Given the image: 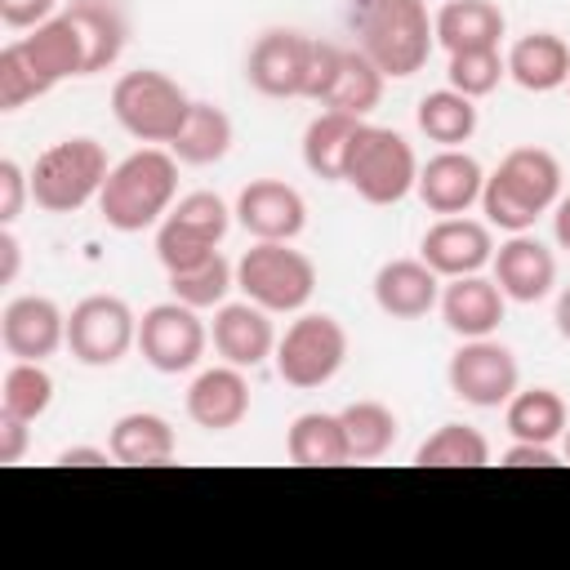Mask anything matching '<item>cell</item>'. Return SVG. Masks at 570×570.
I'll use <instances>...</instances> for the list:
<instances>
[{
	"label": "cell",
	"mask_w": 570,
	"mask_h": 570,
	"mask_svg": "<svg viewBox=\"0 0 570 570\" xmlns=\"http://www.w3.org/2000/svg\"><path fill=\"white\" fill-rule=\"evenodd\" d=\"M178 196V156L169 147H142L111 165L102 191H98V214L116 232H142L160 227V218L174 209Z\"/></svg>",
	"instance_id": "cell-1"
},
{
	"label": "cell",
	"mask_w": 570,
	"mask_h": 570,
	"mask_svg": "<svg viewBox=\"0 0 570 570\" xmlns=\"http://www.w3.org/2000/svg\"><path fill=\"white\" fill-rule=\"evenodd\" d=\"M557 200H561V165L548 147H512L481 191L485 223L508 236L530 232L539 214H548Z\"/></svg>",
	"instance_id": "cell-2"
},
{
	"label": "cell",
	"mask_w": 570,
	"mask_h": 570,
	"mask_svg": "<svg viewBox=\"0 0 570 570\" xmlns=\"http://www.w3.org/2000/svg\"><path fill=\"white\" fill-rule=\"evenodd\" d=\"M432 45L436 31L423 0H365L356 18V49H365L383 76L392 80L414 76L428 62Z\"/></svg>",
	"instance_id": "cell-3"
},
{
	"label": "cell",
	"mask_w": 570,
	"mask_h": 570,
	"mask_svg": "<svg viewBox=\"0 0 570 570\" xmlns=\"http://www.w3.org/2000/svg\"><path fill=\"white\" fill-rule=\"evenodd\" d=\"M107 174H111V165H107V147L98 138H85V134L62 138L36 156L31 200L45 214H76L89 200H98Z\"/></svg>",
	"instance_id": "cell-4"
},
{
	"label": "cell",
	"mask_w": 570,
	"mask_h": 570,
	"mask_svg": "<svg viewBox=\"0 0 570 570\" xmlns=\"http://www.w3.org/2000/svg\"><path fill=\"white\" fill-rule=\"evenodd\" d=\"M191 102L196 98H187V89L156 67L125 71L111 85V116L120 120L125 134H134L138 142H151V147H169L178 138Z\"/></svg>",
	"instance_id": "cell-5"
},
{
	"label": "cell",
	"mask_w": 570,
	"mask_h": 570,
	"mask_svg": "<svg viewBox=\"0 0 570 570\" xmlns=\"http://www.w3.org/2000/svg\"><path fill=\"white\" fill-rule=\"evenodd\" d=\"M343 183L365 205H396L419 183V156H414V147L396 129L361 125L356 138H352V147H347Z\"/></svg>",
	"instance_id": "cell-6"
},
{
	"label": "cell",
	"mask_w": 570,
	"mask_h": 570,
	"mask_svg": "<svg viewBox=\"0 0 570 570\" xmlns=\"http://www.w3.org/2000/svg\"><path fill=\"white\" fill-rule=\"evenodd\" d=\"M236 289L267 312H303L316 294V263L289 240H254L236 263Z\"/></svg>",
	"instance_id": "cell-7"
},
{
	"label": "cell",
	"mask_w": 570,
	"mask_h": 570,
	"mask_svg": "<svg viewBox=\"0 0 570 570\" xmlns=\"http://www.w3.org/2000/svg\"><path fill=\"white\" fill-rule=\"evenodd\" d=\"M232 214L236 209H227V200L214 196V191L178 196V205L156 227V258H160V267L165 272H187L200 258H209L223 245V236L232 227Z\"/></svg>",
	"instance_id": "cell-8"
},
{
	"label": "cell",
	"mask_w": 570,
	"mask_h": 570,
	"mask_svg": "<svg viewBox=\"0 0 570 570\" xmlns=\"http://www.w3.org/2000/svg\"><path fill=\"white\" fill-rule=\"evenodd\" d=\"M347 361V330L330 312H298V321L276 338V374L289 387H325Z\"/></svg>",
	"instance_id": "cell-9"
},
{
	"label": "cell",
	"mask_w": 570,
	"mask_h": 570,
	"mask_svg": "<svg viewBox=\"0 0 570 570\" xmlns=\"http://www.w3.org/2000/svg\"><path fill=\"white\" fill-rule=\"evenodd\" d=\"M138 347V316L116 294H89L67 312V352L80 365L107 370Z\"/></svg>",
	"instance_id": "cell-10"
},
{
	"label": "cell",
	"mask_w": 570,
	"mask_h": 570,
	"mask_svg": "<svg viewBox=\"0 0 570 570\" xmlns=\"http://www.w3.org/2000/svg\"><path fill=\"white\" fill-rule=\"evenodd\" d=\"M209 343V325L196 307L169 298L138 316V352L156 374H187Z\"/></svg>",
	"instance_id": "cell-11"
},
{
	"label": "cell",
	"mask_w": 570,
	"mask_h": 570,
	"mask_svg": "<svg viewBox=\"0 0 570 570\" xmlns=\"http://www.w3.org/2000/svg\"><path fill=\"white\" fill-rule=\"evenodd\" d=\"M445 379H450V392L476 410H499L521 387L517 356L499 338H463V347L445 365Z\"/></svg>",
	"instance_id": "cell-12"
},
{
	"label": "cell",
	"mask_w": 570,
	"mask_h": 570,
	"mask_svg": "<svg viewBox=\"0 0 570 570\" xmlns=\"http://www.w3.org/2000/svg\"><path fill=\"white\" fill-rule=\"evenodd\" d=\"M307 58H312V36H303L294 27H272L254 40V49L245 58V80L263 98H303Z\"/></svg>",
	"instance_id": "cell-13"
},
{
	"label": "cell",
	"mask_w": 570,
	"mask_h": 570,
	"mask_svg": "<svg viewBox=\"0 0 570 570\" xmlns=\"http://www.w3.org/2000/svg\"><path fill=\"white\" fill-rule=\"evenodd\" d=\"M419 258H423L441 281L476 276V272H481V267H490V258H494L490 223H476V218H463V214L436 218V223L423 232Z\"/></svg>",
	"instance_id": "cell-14"
},
{
	"label": "cell",
	"mask_w": 570,
	"mask_h": 570,
	"mask_svg": "<svg viewBox=\"0 0 570 570\" xmlns=\"http://www.w3.org/2000/svg\"><path fill=\"white\" fill-rule=\"evenodd\" d=\"M0 343L13 361H49L67 347V312L45 294H18L0 316Z\"/></svg>",
	"instance_id": "cell-15"
},
{
	"label": "cell",
	"mask_w": 570,
	"mask_h": 570,
	"mask_svg": "<svg viewBox=\"0 0 570 570\" xmlns=\"http://www.w3.org/2000/svg\"><path fill=\"white\" fill-rule=\"evenodd\" d=\"M419 200L450 218V214H468L472 205H481V191H485V174L476 165V156H468L463 147H441L436 156H428L419 165V183H414Z\"/></svg>",
	"instance_id": "cell-16"
},
{
	"label": "cell",
	"mask_w": 570,
	"mask_h": 570,
	"mask_svg": "<svg viewBox=\"0 0 570 570\" xmlns=\"http://www.w3.org/2000/svg\"><path fill=\"white\" fill-rule=\"evenodd\" d=\"M236 223L254 240H294L307 227V200L281 178H254L236 196Z\"/></svg>",
	"instance_id": "cell-17"
},
{
	"label": "cell",
	"mask_w": 570,
	"mask_h": 570,
	"mask_svg": "<svg viewBox=\"0 0 570 570\" xmlns=\"http://www.w3.org/2000/svg\"><path fill=\"white\" fill-rule=\"evenodd\" d=\"M209 338H214V352H218L227 365H240V370H254V365H263L267 356H276V325H272V312L258 307V303H249V298L214 307Z\"/></svg>",
	"instance_id": "cell-18"
},
{
	"label": "cell",
	"mask_w": 570,
	"mask_h": 570,
	"mask_svg": "<svg viewBox=\"0 0 570 570\" xmlns=\"http://www.w3.org/2000/svg\"><path fill=\"white\" fill-rule=\"evenodd\" d=\"M490 267H494L499 289H503L512 303H539V298H548L552 285H557V258H552V249H548L539 236H530V232L508 236V240L494 249Z\"/></svg>",
	"instance_id": "cell-19"
},
{
	"label": "cell",
	"mask_w": 570,
	"mask_h": 570,
	"mask_svg": "<svg viewBox=\"0 0 570 570\" xmlns=\"http://www.w3.org/2000/svg\"><path fill=\"white\" fill-rule=\"evenodd\" d=\"M249 414V379L240 365H214L200 370L187 387V419L205 432H232Z\"/></svg>",
	"instance_id": "cell-20"
},
{
	"label": "cell",
	"mask_w": 570,
	"mask_h": 570,
	"mask_svg": "<svg viewBox=\"0 0 570 570\" xmlns=\"http://www.w3.org/2000/svg\"><path fill=\"white\" fill-rule=\"evenodd\" d=\"M441 321L450 334L459 338H490L503 321V307H508V294L499 289L494 276H454L445 281L441 289Z\"/></svg>",
	"instance_id": "cell-21"
},
{
	"label": "cell",
	"mask_w": 570,
	"mask_h": 570,
	"mask_svg": "<svg viewBox=\"0 0 570 570\" xmlns=\"http://www.w3.org/2000/svg\"><path fill=\"white\" fill-rule=\"evenodd\" d=\"M374 303L392 321H419L441 303V276L423 258H392L374 272Z\"/></svg>",
	"instance_id": "cell-22"
},
{
	"label": "cell",
	"mask_w": 570,
	"mask_h": 570,
	"mask_svg": "<svg viewBox=\"0 0 570 570\" xmlns=\"http://www.w3.org/2000/svg\"><path fill=\"white\" fill-rule=\"evenodd\" d=\"M107 450L120 468H160L178 454V432L165 414L151 410H129L111 423L107 432Z\"/></svg>",
	"instance_id": "cell-23"
},
{
	"label": "cell",
	"mask_w": 570,
	"mask_h": 570,
	"mask_svg": "<svg viewBox=\"0 0 570 570\" xmlns=\"http://www.w3.org/2000/svg\"><path fill=\"white\" fill-rule=\"evenodd\" d=\"M22 53L31 58V67L40 71V80L53 89L71 76H85V40H80V27L67 18V13H53L49 22L31 27L27 36H18Z\"/></svg>",
	"instance_id": "cell-24"
},
{
	"label": "cell",
	"mask_w": 570,
	"mask_h": 570,
	"mask_svg": "<svg viewBox=\"0 0 570 570\" xmlns=\"http://www.w3.org/2000/svg\"><path fill=\"white\" fill-rule=\"evenodd\" d=\"M432 31L445 53H463V49H499L508 22L494 0H445L441 13L432 18Z\"/></svg>",
	"instance_id": "cell-25"
},
{
	"label": "cell",
	"mask_w": 570,
	"mask_h": 570,
	"mask_svg": "<svg viewBox=\"0 0 570 570\" xmlns=\"http://www.w3.org/2000/svg\"><path fill=\"white\" fill-rule=\"evenodd\" d=\"M508 76L530 94H552L570 80V45L557 31H530L508 49Z\"/></svg>",
	"instance_id": "cell-26"
},
{
	"label": "cell",
	"mask_w": 570,
	"mask_h": 570,
	"mask_svg": "<svg viewBox=\"0 0 570 570\" xmlns=\"http://www.w3.org/2000/svg\"><path fill=\"white\" fill-rule=\"evenodd\" d=\"M361 125H365L361 116L321 107V116H312L307 129H303V165H307L316 178H325V183H343L347 147H352V138H356Z\"/></svg>",
	"instance_id": "cell-27"
},
{
	"label": "cell",
	"mask_w": 570,
	"mask_h": 570,
	"mask_svg": "<svg viewBox=\"0 0 570 570\" xmlns=\"http://www.w3.org/2000/svg\"><path fill=\"white\" fill-rule=\"evenodd\" d=\"M285 454L298 468H338V463H352L343 419L338 414H325V410L298 414L289 423V432H285Z\"/></svg>",
	"instance_id": "cell-28"
},
{
	"label": "cell",
	"mask_w": 570,
	"mask_h": 570,
	"mask_svg": "<svg viewBox=\"0 0 570 570\" xmlns=\"http://www.w3.org/2000/svg\"><path fill=\"white\" fill-rule=\"evenodd\" d=\"M67 18L80 27V40H85V76L107 71V67L120 58L125 36H129L125 13H120L111 0H76V4L67 9Z\"/></svg>",
	"instance_id": "cell-29"
},
{
	"label": "cell",
	"mask_w": 570,
	"mask_h": 570,
	"mask_svg": "<svg viewBox=\"0 0 570 570\" xmlns=\"http://www.w3.org/2000/svg\"><path fill=\"white\" fill-rule=\"evenodd\" d=\"M169 151L178 156V165H214L232 151V116L218 102H191L178 138L169 142Z\"/></svg>",
	"instance_id": "cell-30"
},
{
	"label": "cell",
	"mask_w": 570,
	"mask_h": 570,
	"mask_svg": "<svg viewBox=\"0 0 570 570\" xmlns=\"http://www.w3.org/2000/svg\"><path fill=\"white\" fill-rule=\"evenodd\" d=\"M503 423L512 432V441H543L552 445L570 414H566V401L552 392V387H517L512 401L503 405Z\"/></svg>",
	"instance_id": "cell-31"
},
{
	"label": "cell",
	"mask_w": 570,
	"mask_h": 570,
	"mask_svg": "<svg viewBox=\"0 0 570 570\" xmlns=\"http://www.w3.org/2000/svg\"><path fill=\"white\" fill-rule=\"evenodd\" d=\"M338 419H343L347 450H352L356 463L383 459V454L396 445V436H401V419H396L392 405H383V401H352V405L338 410Z\"/></svg>",
	"instance_id": "cell-32"
},
{
	"label": "cell",
	"mask_w": 570,
	"mask_h": 570,
	"mask_svg": "<svg viewBox=\"0 0 570 570\" xmlns=\"http://www.w3.org/2000/svg\"><path fill=\"white\" fill-rule=\"evenodd\" d=\"M383 80L387 76L370 62L365 49H343V67H338V76H334V85H330V94H325L321 107L347 111V116H361L365 120L379 107V98H383Z\"/></svg>",
	"instance_id": "cell-33"
},
{
	"label": "cell",
	"mask_w": 570,
	"mask_h": 570,
	"mask_svg": "<svg viewBox=\"0 0 570 570\" xmlns=\"http://www.w3.org/2000/svg\"><path fill=\"white\" fill-rule=\"evenodd\" d=\"M419 129L441 147H463L476 134V98L459 89H432L419 102Z\"/></svg>",
	"instance_id": "cell-34"
},
{
	"label": "cell",
	"mask_w": 570,
	"mask_h": 570,
	"mask_svg": "<svg viewBox=\"0 0 570 570\" xmlns=\"http://www.w3.org/2000/svg\"><path fill=\"white\" fill-rule=\"evenodd\" d=\"M169 289H174L178 303H187V307H196V312H205V307H223L227 294L236 289V263H227V258L214 249V254L200 258L196 267H187V272H169Z\"/></svg>",
	"instance_id": "cell-35"
},
{
	"label": "cell",
	"mask_w": 570,
	"mask_h": 570,
	"mask_svg": "<svg viewBox=\"0 0 570 570\" xmlns=\"http://www.w3.org/2000/svg\"><path fill=\"white\" fill-rule=\"evenodd\" d=\"M419 468H485L490 441L468 423H441L414 454Z\"/></svg>",
	"instance_id": "cell-36"
},
{
	"label": "cell",
	"mask_w": 570,
	"mask_h": 570,
	"mask_svg": "<svg viewBox=\"0 0 570 570\" xmlns=\"http://www.w3.org/2000/svg\"><path fill=\"white\" fill-rule=\"evenodd\" d=\"M49 405H53V374L45 370V361H13L0 383V410L36 423Z\"/></svg>",
	"instance_id": "cell-37"
},
{
	"label": "cell",
	"mask_w": 570,
	"mask_h": 570,
	"mask_svg": "<svg viewBox=\"0 0 570 570\" xmlns=\"http://www.w3.org/2000/svg\"><path fill=\"white\" fill-rule=\"evenodd\" d=\"M503 76H508V58L499 49H463V53H450V67H445L450 89H459L468 98L494 94Z\"/></svg>",
	"instance_id": "cell-38"
},
{
	"label": "cell",
	"mask_w": 570,
	"mask_h": 570,
	"mask_svg": "<svg viewBox=\"0 0 570 570\" xmlns=\"http://www.w3.org/2000/svg\"><path fill=\"white\" fill-rule=\"evenodd\" d=\"M45 94H49V85L40 80V71L22 53V45L9 40L0 49V111H18V107H27L31 98H45Z\"/></svg>",
	"instance_id": "cell-39"
},
{
	"label": "cell",
	"mask_w": 570,
	"mask_h": 570,
	"mask_svg": "<svg viewBox=\"0 0 570 570\" xmlns=\"http://www.w3.org/2000/svg\"><path fill=\"white\" fill-rule=\"evenodd\" d=\"M343 67V45H330V40H312V58H307V80H303V98L312 102H325L334 76Z\"/></svg>",
	"instance_id": "cell-40"
},
{
	"label": "cell",
	"mask_w": 570,
	"mask_h": 570,
	"mask_svg": "<svg viewBox=\"0 0 570 570\" xmlns=\"http://www.w3.org/2000/svg\"><path fill=\"white\" fill-rule=\"evenodd\" d=\"M27 200H31V169L4 156L0 160V227H13Z\"/></svg>",
	"instance_id": "cell-41"
},
{
	"label": "cell",
	"mask_w": 570,
	"mask_h": 570,
	"mask_svg": "<svg viewBox=\"0 0 570 570\" xmlns=\"http://www.w3.org/2000/svg\"><path fill=\"white\" fill-rule=\"evenodd\" d=\"M53 4L58 0H0V18L13 31H31V27H40V22L53 18Z\"/></svg>",
	"instance_id": "cell-42"
},
{
	"label": "cell",
	"mask_w": 570,
	"mask_h": 570,
	"mask_svg": "<svg viewBox=\"0 0 570 570\" xmlns=\"http://www.w3.org/2000/svg\"><path fill=\"white\" fill-rule=\"evenodd\" d=\"M31 445V423L0 410V463H18Z\"/></svg>",
	"instance_id": "cell-43"
},
{
	"label": "cell",
	"mask_w": 570,
	"mask_h": 570,
	"mask_svg": "<svg viewBox=\"0 0 570 570\" xmlns=\"http://www.w3.org/2000/svg\"><path fill=\"white\" fill-rule=\"evenodd\" d=\"M557 450L543 441H512L503 450V468H557Z\"/></svg>",
	"instance_id": "cell-44"
},
{
	"label": "cell",
	"mask_w": 570,
	"mask_h": 570,
	"mask_svg": "<svg viewBox=\"0 0 570 570\" xmlns=\"http://www.w3.org/2000/svg\"><path fill=\"white\" fill-rule=\"evenodd\" d=\"M22 267V245L13 236V227H0V285H13Z\"/></svg>",
	"instance_id": "cell-45"
},
{
	"label": "cell",
	"mask_w": 570,
	"mask_h": 570,
	"mask_svg": "<svg viewBox=\"0 0 570 570\" xmlns=\"http://www.w3.org/2000/svg\"><path fill=\"white\" fill-rule=\"evenodd\" d=\"M62 468H102V463H116L111 450H98V445H71L58 454Z\"/></svg>",
	"instance_id": "cell-46"
},
{
	"label": "cell",
	"mask_w": 570,
	"mask_h": 570,
	"mask_svg": "<svg viewBox=\"0 0 570 570\" xmlns=\"http://www.w3.org/2000/svg\"><path fill=\"white\" fill-rule=\"evenodd\" d=\"M552 232H557V245L570 249V196H561L552 205Z\"/></svg>",
	"instance_id": "cell-47"
},
{
	"label": "cell",
	"mask_w": 570,
	"mask_h": 570,
	"mask_svg": "<svg viewBox=\"0 0 570 570\" xmlns=\"http://www.w3.org/2000/svg\"><path fill=\"white\" fill-rule=\"evenodd\" d=\"M552 321H557V334L570 343V285L557 294V312H552Z\"/></svg>",
	"instance_id": "cell-48"
},
{
	"label": "cell",
	"mask_w": 570,
	"mask_h": 570,
	"mask_svg": "<svg viewBox=\"0 0 570 570\" xmlns=\"http://www.w3.org/2000/svg\"><path fill=\"white\" fill-rule=\"evenodd\" d=\"M561 441H566V459H570V423H566V432H561Z\"/></svg>",
	"instance_id": "cell-49"
},
{
	"label": "cell",
	"mask_w": 570,
	"mask_h": 570,
	"mask_svg": "<svg viewBox=\"0 0 570 570\" xmlns=\"http://www.w3.org/2000/svg\"><path fill=\"white\" fill-rule=\"evenodd\" d=\"M566 85H570V80H566Z\"/></svg>",
	"instance_id": "cell-50"
}]
</instances>
